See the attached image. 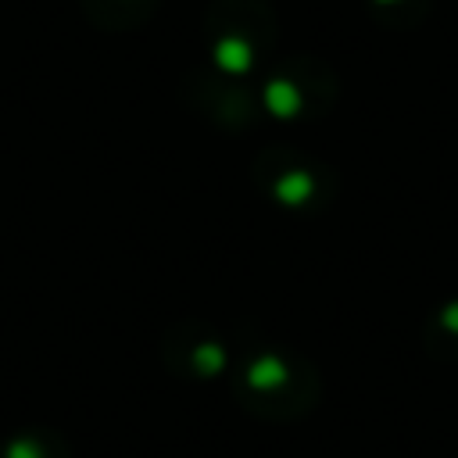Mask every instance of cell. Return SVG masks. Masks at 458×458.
I'll use <instances>...</instances> for the list:
<instances>
[{"mask_svg":"<svg viewBox=\"0 0 458 458\" xmlns=\"http://www.w3.org/2000/svg\"><path fill=\"white\" fill-rule=\"evenodd\" d=\"M236 401L261 419H301L318 401V376L301 358L265 351L240 369Z\"/></svg>","mask_w":458,"mask_h":458,"instance_id":"obj_1","label":"cell"},{"mask_svg":"<svg viewBox=\"0 0 458 458\" xmlns=\"http://www.w3.org/2000/svg\"><path fill=\"white\" fill-rule=\"evenodd\" d=\"M426 351L437 361H458V301H447L426 322Z\"/></svg>","mask_w":458,"mask_h":458,"instance_id":"obj_2","label":"cell"},{"mask_svg":"<svg viewBox=\"0 0 458 458\" xmlns=\"http://www.w3.org/2000/svg\"><path fill=\"white\" fill-rule=\"evenodd\" d=\"M0 458H72L68 444L50 429H25L0 444Z\"/></svg>","mask_w":458,"mask_h":458,"instance_id":"obj_3","label":"cell"}]
</instances>
